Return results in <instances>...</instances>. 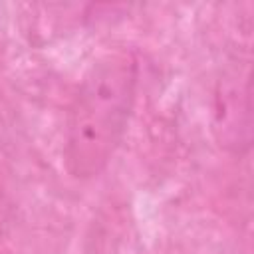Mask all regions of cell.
Segmentation results:
<instances>
[{
  "mask_svg": "<svg viewBox=\"0 0 254 254\" xmlns=\"http://www.w3.org/2000/svg\"><path fill=\"white\" fill-rule=\"evenodd\" d=\"M139 81L131 50H111L85 71L67 111L64 163L73 179L97 177L115 155L129 125Z\"/></svg>",
  "mask_w": 254,
  "mask_h": 254,
  "instance_id": "1",
  "label": "cell"
},
{
  "mask_svg": "<svg viewBox=\"0 0 254 254\" xmlns=\"http://www.w3.org/2000/svg\"><path fill=\"white\" fill-rule=\"evenodd\" d=\"M250 115V81L246 79L242 85L236 81V73L230 77H224L216 91V131L220 133V141L224 145H232L236 151H240V145L246 149L244 141L238 135V129L244 127L246 133H250V127L244 125L238 117V113Z\"/></svg>",
  "mask_w": 254,
  "mask_h": 254,
  "instance_id": "2",
  "label": "cell"
},
{
  "mask_svg": "<svg viewBox=\"0 0 254 254\" xmlns=\"http://www.w3.org/2000/svg\"><path fill=\"white\" fill-rule=\"evenodd\" d=\"M12 222H14V206L8 192L0 187V246L4 244V240L12 230Z\"/></svg>",
  "mask_w": 254,
  "mask_h": 254,
  "instance_id": "3",
  "label": "cell"
}]
</instances>
